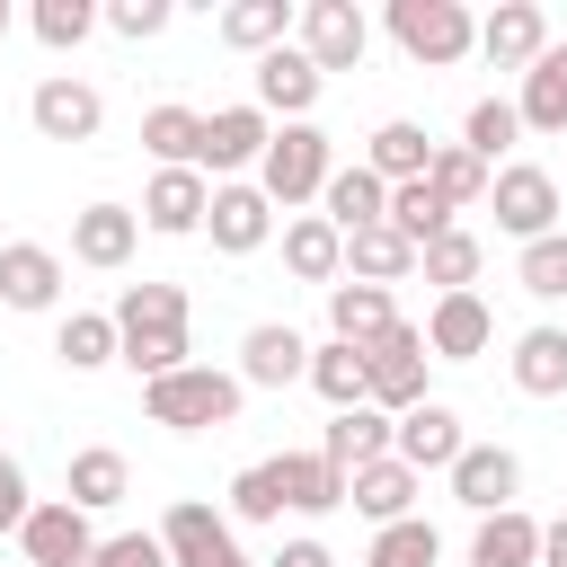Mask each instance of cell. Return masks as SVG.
Segmentation results:
<instances>
[{
	"label": "cell",
	"instance_id": "cell-1",
	"mask_svg": "<svg viewBox=\"0 0 567 567\" xmlns=\"http://www.w3.org/2000/svg\"><path fill=\"white\" fill-rule=\"evenodd\" d=\"M115 337H124V372H133V381L186 372V363H195L186 284H124V292H115Z\"/></svg>",
	"mask_w": 567,
	"mask_h": 567
},
{
	"label": "cell",
	"instance_id": "cell-2",
	"mask_svg": "<svg viewBox=\"0 0 567 567\" xmlns=\"http://www.w3.org/2000/svg\"><path fill=\"white\" fill-rule=\"evenodd\" d=\"M328 177H337V142H328L319 124H275V142H266V159H257L266 204H275V213H301V204L328 195Z\"/></svg>",
	"mask_w": 567,
	"mask_h": 567
},
{
	"label": "cell",
	"instance_id": "cell-3",
	"mask_svg": "<svg viewBox=\"0 0 567 567\" xmlns=\"http://www.w3.org/2000/svg\"><path fill=\"white\" fill-rule=\"evenodd\" d=\"M239 372H213V363H186L168 381H142V416L168 425V434H204V425H230L239 416Z\"/></svg>",
	"mask_w": 567,
	"mask_h": 567
},
{
	"label": "cell",
	"instance_id": "cell-4",
	"mask_svg": "<svg viewBox=\"0 0 567 567\" xmlns=\"http://www.w3.org/2000/svg\"><path fill=\"white\" fill-rule=\"evenodd\" d=\"M390 44L416 62V71H452V62H470L478 53V18L461 9V0H390Z\"/></svg>",
	"mask_w": 567,
	"mask_h": 567
},
{
	"label": "cell",
	"instance_id": "cell-5",
	"mask_svg": "<svg viewBox=\"0 0 567 567\" xmlns=\"http://www.w3.org/2000/svg\"><path fill=\"white\" fill-rule=\"evenodd\" d=\"M487 213H496V230L505 239H549L558 230V213H567V195H558V177L540 168V159H505L496 168V186H487Z\"/></svg>",
	"mask_w": 567,
	"mask_h": 567
},
{
	"label": "cell",
	"instance_id": "cell-6",
	"mask_svg": "<svg viewBox=\"0 0 567 567\" xmlns=\"http://www.w3.org/2000/svg\"><path fill=\"white\" fill-rule=\"evenodd\" d=\"M425 363H434V354H425V328H408V319H399V328H381V337L363 346L372 408H381V416H408V408H425V399H434V390H425Z\"/></svg>",
	"mask_w": 567,
	"mask_h": 567
},
{
	"label": "cell",
	"instance_id": "cell-7",
	"mask_svg": "<svg viewBox=\"0 0 567 567\" xmlns=\"http://www.w3.org/2000/svg\"><path fill=\"white\" fill-rule=\"evenodd\" d=\"M266 142H275V115H266L257 97L213 106V115H204V177H213V186H230L239 168H257V159H266Z\"/></svg>",
	"mask_w": 567,
	"mask_h": 567
},
{
	"label": "cell",
	"instance_id": "cell-8",
	"mask_svg": "<svg viewBox=\"0 0 567 567\" xmlns=\"http://www.w3.org/2000/svg\"><path fill=\"white\" fill-rule=\"evenodd\" d=\"M292 44H301L319 71H354V62L372 53V18H363L354 0H301V27H292Z\"/></svg>",
	"mask_w": 567,
	"mask_h": 567
},
{
	"label": "cell",
	"instance_id": "cell-9",
	"mask_svg": "<svg viewBox=\"0 0 567 567\" xmlns=\"http://www.w3.org/2000/svg\"><path fill=\"white\" fill-rule=\"evenodd\" d=\"M18 549H27V567H89L97 532H89V514L71 496H35V514L18 523Z\"/></svg>",
	"mask_w": 567,
	"mask_h": 567
},
{
	"label": "cell",
	"instance_id": "cell-10",
	"mask_svg": "<svg viewBox=\"0 0 567 567\" xmlns=\"http://www.w3.org/2000/svg\"><path fill=\"white\" fill-rule=\"evenodd\" d=\"M27 124H35L44 142H97V124H106V97H97L80 71H53V80H35V97H27Z\"/></svg>",
	"mask_w": 567,
	"mask_h": 567
},
{
	"label": "cell",
	"instance_id": "cell-11",
	"mask_svg": "<svg viewBox=\"0 0 567 567\" xmlns=\"http://www.w3.org/2000/svg\"><path fill=\"white\" fill-rule=\"evenodd\" d=\"M204 213H213V177H204V168H151V186H142V230H159V239H204Z\"/></svg>",
	"mask_w": 567,
	"mask_h": 567
},
{
	"label": "cell",
	"instance_id": "cell-12",
	"mask_svg": "<svg viewBox=\"0 0 567 567\" xmlns=\"http://www.w3.org/2000/svg\"><path fill=\"white\" fill-rule=\"evenodd\" d=\"M204 239H213L221 257H257V248L275 239V204H266V186H257V177H230V186H213Z\"/></svg>",
	"mask_w": 567,
	"mask_h": 567
},
{
	"label": "cell",
	"instance_id": "cell-13",
	"mask_svg": "<svg viewBox=\"0 0 567 567\" xmlns=\"http://www.w3.org/2000/svg\"><path fill=\"white\" fill-rule=\"evenodd\" d=\"M292 381H310V337L292 319H257L239 337V390H292Z\"/></svg>",
	"mask_w": 567,
	"mask_h": 567
},
{
	"label": "cell",
	"instance_id": "cell-14",
	"mask_svg": "<svg viewBox=\"0 0 567 567\" xmlns=\"http://www.w3.org/2000/svg\"><path fill=\"white\" fill-rule=\"evenodd\" d=\"M549 44H558V35H549V9H540V0H496V9L478 18V53H487L496 71H532Z\"/></svg>",
	"mask_w": 567,
	"mask_h": 567
},
{
	"label": "cell",
	"instance_id": "cell-15",
	"mask_svg": "<svg viewBox=\"0 0 567 567\" xmlns=\"http://www.w3.org/2000/svg\"><path fill=\"white\" fill-rule=\"evenodd\" d=\"M496 346V310L478 301V292H443L434 310H425V354L434 363H478Z\"/></svg>",
	"mask_w": 567,
	"mask_h": 567
},
{
	"label": "cell",
	"instance_id": "cell-16",
	"mask_svg": "<svg viewBox=\"0 0 567 567\" xmlns=\"http://www.w3.org/2000/svg\"><path fill=\"white\" fill-rule=\"evenodd\" d=\"M443 487H452L470 514H505V505L523 496V461H514L505 443H470V452L443 470Z\"/></svg>",
	"mask_w": 567,
	"mask_h": 567
},
{
	"label": "cell",
	"instance_id": "cell-17",
	"mask_svg": "<svg viewBox=\"0 0 567 567\" xmlns=\"http://www.w3.org/2000/svg\"><path fill=\"white\" fill-rule=\"evenodd\" d=\"M159 549H168V567H213V558H230L239 540H230V514H221V505L177 496V505L159 514Z\"/></svg>",
	"mask_w": 567,
	"mask_h": 567
},
{
	"label": "cell",
	"instance_id": "cell-18",
	"mask_svg": "<svg viewBox=\"0 0 567 567\" xmlns=\"http://www.w3.org/2000/svg\"><path fill=\"white\" fill-rule=\"evenodd\" d=\"M319 89H328V71H319L301 44H275V53L257 62V106H266V115H284V124H310Z\"/></svg>",
	"mask_w": 567,
	"mask_h": 567
},
{
	"label": "cell",
	"instance_id": "cell-19",
	"mask_svg": "<svg viewBox=\"0 0 567 567\" xmlns=\"http://www.w3.org/2000/svg\"><path fill=\"white\" fill-rule=\"evenodd\" d=\"M133 248H142V213L133 204H80L71 213V257L80 266L115 275V266H133Z\"/></svg>",
	"mask_w": 567,
	"mask_h": 567
},
{
	"label": "cell",
	"instance_id": "cell-20",
	"mask_svg": "<svg viewBox=\"0 0 567 567\" xmlns=\"http://www.w3.org/2000/svg\"><path fill=\"white\" fill-rule=\"evenodd\" d=\"M390 452H399L416 478H425V470H452V461L470 452V434H461V408H452V399H425V408H408Z\"/></svg>",
	"mask_w": 567,
	"mask_h": 567
},
{
	"label": "cell",
	"instance_id": "cell-21",
	"mask_svg": "<svg viewBox=\"0 0 567 567\" xmlns=\"http://www.w3.org/2000/svg\"><path fill=\"white\" fill-rule=\"evenodd\" d=\"M434 151H443V142H434L416 115H381V124H372V142H363V168H372L381 186H408V177H425V168H434Z\"/></svg>",
	"mask_w": 567,
	"mask_h": 567
},
{
	"label": "cell",
	"instance_id": "cell-22",
	"mask_svg": "<svg viewBox=\"0 0 567 567\" xmlns=\"http://www.w3.org/2000/svg\"><path fill=\"white\" fill-rule=\"evenodd\" d=\"M284 266H292L301 284L337 292V284H346V230H337L328 213H292V221H284Z\"/></svg>",
	"mask_w": 567,
	"mask_h": 567
},
{
	"label": "cell",
	"instance_id": "cell-23",
	"mask_svg": "<svg viewBox=\"0 0 567 567\" xmlns=\"http://www.w3.org/2000/svg\"><path fill=\"white\" fill-rule=\"evenodd\" d=\"M416 496H425V478H416V470H408L399 452L346 478V505H354V514H363L372 532H381V523H408V514H416Z\"/></svg>",
	"mask_w": 567,
	"mask_h": 567
},
{
	"label": "cell",
	"instance_id": "cell-24",
	"mask_svg": "<svg viewBox=\"0 0 567 567\" xmlns=\"http://www.w3.org/2000/svg\"><path fill=\"white\" fill-rule=\"evenodd\" d=\"M62 301V257L44 239H9L0 248V310H53Z\"/></svg>",
	"mask_w": 567,
	"mask_h": 567
},
{
	"label": "cell",
	"instance_id": "cell-25",
	"mask_svg": "<svg viewBox=\"0 0 567 567\" xmlns=\"http://www.w3.org/2000/svg\"><path fill=\"white\" fill-rule=\"evenodd\" d=\"M390 443H399V416H381V408H337L328 434H319V452H328L346 478L372 470V461H390Z\"/></svg>",
	"mask_w": 567,
	"mask_h": 567
},
{
	"label": "cell",
	"instance_id": "cell-26",
	"mask_svg": "<svg viewBox=\"0 0 567 567\" xmlns=\"http://www.w3.org/2000/svg\"><path fill=\"white\" fill-rule=\"evenodd\" d=\"M62 496H71L80 514H106V505H124V496H133V461H124L115 443H80V452H71V470H62Z\"/></svg>",
	"mask_w": 567,
	"mask_h": 567
},
{
	"label": "cell",
	"instance_id": "cell-27",
	"mask_svg": "<svg viewBox=\"0 0 567 567\" xmlns=\"http://www.w3.org/2000/svg\"><path fill=\"white\" fill-rule=\"evenodd\" d=\"M416 275V239L399 230V221H372V230H354L346 239V284H408Z\"/></svg>",
	"mask_w": 567,
	"mask_h": 567
},
{
	"label": "cell",
	"instance_id": "cell-28",
	"mask_svg": "<svg viewBox=\"0 0 567 567\" xmlns=\"http://www.w3.org/2000/svg\"><path fill=\"white\" fill-rule=\"evenodd\" d=\"M505 372H514V390L523 399H567V328H523L514 337V354H505Z\"/></svg>",
	"mask_w": 567,
	"mask_h": 567
},
{
	"label": "cell",
	"instance_id": "cell-29",
	"mask_svg": "<svg viewBox=\"0 0 567 567\" xmlns=\"http://www.w3.org/2000/svg\"><path fill=\"white\" fill-rule=\"evenodd\" d=\"M213 27H221V44H230V53H257V62H266L275 44H292L301 9H292V0H230Z\"/></svg>",
	"mask_w": 567,
	"mask_h": 567
},
{
	"label": "cell",
	"instance_id": "cell-30",
	"mask_svg": "<svg viewBox=\"0 0 567 567\" xmlns=\"http://www.w3.org/2000/svg\"><path fill=\"white\" fill-rule=\"evenodd\" d=\"M319 213H328V221H337V230L354 239V230H372V221H390V186H381V177H372L363 159H346V168L328 177V195H319Z\"/></svg>",
	"mask_w": 567,
	"mask_h": 567
},
{
	"label": "cell",
	"instance_id": "cell-31",
	"mask_svg": "<svg viewBox=\"0 0 567 567\" xmlns=\"http://www.w3.org/2000/svg\"><path fill=\"white\" fill-rule=\"evenodd\" d=\"M53 363H62V372H106V363H124L115 310H71V319L53 328Z\"/></svg>",
	"mask_w": 567,
	"mask_h": 567
},
{
	"label": "cell",
	"instance_id": "cell-32",
	"mask_svg": "<svg viewBox=\"0 0 567 567\" xmlns=\"http://www.w3.org/2000/svg\"><path fill=\"white\" fill-rule=\"evenodd\" d=\"M284 470V514H337L346 505V470L328 452H275Z\"/></svg>",
	"mask_w": 567,
	"mask_h": 567
},
{
	"label": "cell",
	"instance_id": "cell-33",
	"mask_svg": "<svg viewBox=\"0 0 567 567\" xmlns=\"http://www.w3.org/2000/svg\"><path fill=\"white\" fill-rule=\"evenodd\" d=\"M470 567H540V523H532L523 505L478 514V532H470Z\"/></svg>",
	"mask_w": 567,
	"mask_h": 567
},
{
	"label": "cell",
	"instance_id": "cell-34",
	"mask_svg": "<svg viewBox=\"0 0 567 567\" xmlns=\"http://www.w3.org/2000/svg\"><path fill=\"white\" fill-rule=\"evenodd\" d=\"M310 390L328 399V416H337V408H372L363 346H346V337H319V346H310Z\"/></svg>",
	"mask_w": 567,
	"mask_h": 567
},
{
	"label": "cell",
	"instance_id": "cell-35",
	"mask_svg": "<svg viewBox=\"0 0 567 567\" xmlns=\"http://www.w3.org/2000/svg\"><path fill=\"white\" fill-rule=\"evenodd\" d=\"M514 115H523V133H567V44H549V53L523 71Z\"/></svg>",
	"mask_w": 567,
	"mask_h": 567
},
{
	"label": "cell",
	"instance_id": "cell-36",
	"mask_svg": "<svg viewBox=\"0 0 567 567\" xmlns=\"http://www.w3.org/2000/svg\"><path fill=\"white\" fill-rule=\"evenodd\" d=\"M478 266H487L478 230H443V239H425V248H416V275L434 284V301H443V292H478Z\"/></svg>",
	"mask_w": 567,
	"mask_h": 567
},
{
	"label": "cell",
	"instance_id": "cell-37",
	"mask_svg": "<svg viewBox=\"0 0 567 567\" xmlns=\"http://www.w3.org/2000/svg\"><path fill=\"white\" fill-rule=\"evenodd\" d=\"M142 151L159 168H204V115L195 106H151L142 115Z\"/></svg>",
	"mask_w": 567,
	"mask_h": 567
},
{
	"label": "cell",
	"instance_id": "cell-38",
	"mask_svg": "<svg viewBox=\"0 0 567 567\" xmlns=\"http://www.w3.org/2000/svg\"><path fill=\"white\" fill-rule=\"evenodd\" d=\"M381 328H399V310H390V292H381V284H337V292H328V337L372 346Z\"/></svg>",
	"mask_w": 567,
	"mask_h": 567
},
{
	"label": "cell",
	"instance_id": "cell-39",
	"mask_svg": "<svg viewBox=\"0 0 567 567\" xmlns=\"http://www.w3.org/2000/svg\"><path fill=\"white\" fill-rule=\"evenodd\" d=\"M27 27H35V44H44V53H80V44L106 27V9H97V0H35V9H27Z\"/></svg>",
	"mask_w": 567,
	"mask_h": 567
},
{
	"label": "cell",
	"instance_id": "cell-40",
	"mask_svg": "<svg viewBox=\"0 0 567 567\" xmlns=\"http://www.w3.org/2000/svg\"><path fill=\"white\" fill-rule=\"evenodd\" d=\"M425 186L452 204V213H470V204H487V186H496V168L478 159V151H461V142H443L434 151V168H425Z\"/></svg>",
	"mask_w": 567,
	"mask_h": 567
},
{
	"label": "cell",
	"instance_id": "cell-41",
	"mask_svg": "<svg viewBox=\"0 0 567 567\" xmlns=\"http://www.w3.org/2000/svg\"><path fill=\"white\" fill-rule=\"evenodd\" d=\"M363 567H443V532H434L425 514L381 523V532H372V549H363Z\"/></svg>",
	"mask_w": 567,
	"mask_h": 567
},
{
	"label": "cell",
	"instance_id": "cell-42",
	"mask_svg": "<svg viewBox=\"0 0 567 567\" xmlns=\"http://www.w3.org/2000/svg\"><path fill=\"white\" fill-rule=\"evenodd\" d=\"M514 142H523V115H514V97H478V106L461 115V151H478L487 168H496Z\"/></svg>",
	"mask_w": 567,
	"mask_h": 567
},
{
	"label": "cell",
	"instance_id": "cell-43",
	"mask_svg": "<svg viewBox=\"0 0 567 567\" xmlns=\"http://www.w3.org/2000/svg\"><path fill=\"white\" fill-rule=\"evenodd\" d=\"M390 221H399V230H408L416 248H425V239H443V230H461V213H452V204H443V195H434L425 177L390 186Z\"/></svg>",
	"mask_w": 567,
	"mask_h": 567
},
{
	"label": "cell",
	"instance_id": "cell-44",
	"mask_svg": "<svg viewBox=\"0 0 567 567\" xmlns=\"http://www.w3.org/2000/svg\"><path fill=\"white\" fill-rule=\"evenodd\" d=\"M230 523H284V470L275 461H248L239 478H230V505H221Z\"/></svg>",
	"mask_w": 567,
	"mask_h": 567
},
{
	"label": "cell",
	"instance_id": "cell-45",
	"mask_svg": "<svg viewBox=\"0 0 567 567\" xmlns=\"http://www.w3.org/2000/svg\"><path fill=\"white\" fill-rule=\"evenodd\" d=\"M514 284H523L532 301H567V230H549V239H532V248L514 257Z\"/></svg>",
	"mask_w": 567,
	"mask_h": 567
},
{
	"label": "cell",
	"instance_id": "cell-46",
	"mask_svg": "<svg viewBox=\"0 0 567 567\" xmlns=\"http://www.w3.org/2000/svg\"><path fill=\"white\" fill-rule=\"evenodd\" d=\"M168 0H106V27L124 35V44H151V35H168Z\"/></svg>",
	"mask_w": 567,
	"mask_h": 567
},
{
	"label": "cell",
	"instance_id": "cell-47",
	"mask_svg": "<svg viewBox=\"0 0 567 567\" xmlns=\"http://www.w3.org/2000/svg\"><path fill=\"white\" fill-rule=\"evenodd\" d=\"M89 567H168V549H159V532H106Z\"/></svg>",
	"mask_w": 567,
	"mask_h": 567
},
{
	"label": "cell",
	"instance_id": "cell-48",
	"mask_svg": "<svg viewBox=\"0 0 567 567\" xmlns=\"http://www.w3.org/2000/svg\"><path fill=\"white\" fill-rule=\"evenodd\" d=\"M35 514V487H27V470H18V452H0V532H18Z\"/></svg>",
	"mask_w": 567,
	"mask_h": 567
},
{
	"label": "cell",
	"instance_id": "cell-49",
	"mask_svg": "<svg viewBox=\"0 0 567 567\" xmlns=\"http://www.w3.org/2000/svg\"><path fill=\"white\" fill-rule=\"evenodd\" d=\"M266 567H337V549H328V540H310V532H301V540H284V549H275V558H266Z\"/></svg>",
	"mask_w": 567,
	"mask_h": 567
},
{
	"label": "cell",
	"instance_id": "cell-50",
	"mask_svg": "<svg viewBox=\"0 0 567 567\" xmlns=\"http://www.w3.org/2000/svg\"><path fill=\"white\" fill-rule=\"evenodd\" d=\"M540 567H567V514H558V523H540Z\"/></svg>",
	"mask_w": 567,
	"mask_h": 567
},
{
	"label": "cell",
	"instance_id": "cell-51",
	"mask_svg": "<svg viewBox=\"0 0 567 567\" xmlns=\"http://www.w3.org/2000/svg\"><path fill=\"white\" fill-rule=\"evenodd\" d=\"M213 567H257V558H248V549H230V558H213Z\"/></svg>",
	"mask_w": 567,
	"mask_h": 567
},
{
	"label": "cell",
	"instance_id": "cell-52",
	"mask_svg": "<svg viewBox=\"0 0 567 567\" xmlns=\"http://www.w3.org/2000/svg\"><path fill=\"white\" fill-rule=\"evenodd\" d=\"M0 35H9V0H0Z\"/></svg>",
	"mask_w": 567,
	"mask_h": 567
},
{
	"label": "cell",
	"instance_id": "cell-53",
	"mask_svg": "<svg viewBox=\"0 0 567 567\" xmlns=\"http://www.w3.org/2000/svg\"><path fill=\"white\" fill-rule=\"evenodd\" d=\"M0 248H9V239H0Z\"/></svg>",
	"mask_w": 567,
	"mask_h": 567
}]
</instances>
